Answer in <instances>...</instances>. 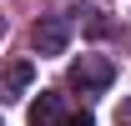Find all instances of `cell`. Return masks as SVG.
<instances>
[{"instance_id": "7a4b0ae2", "label": "cell", "mask_w": 131, "mask_h": 126, "mask_svg": "<svg viewBox=\"0 0 131 126\" xmlns=\"http://www.w3.org/2000/svg\"><path fill=\"white\" fill-rule=\"evenodd\" d=\"M30 46L40 50V56H61L66 46H71V20L66 15H40L30 30Z\"/></svg>"}, {"instance_id": "5b68a950", "label": "cell", "mask_w": 131, "mask_h": 126, "mask_svg": "<svg viewBox=\"0 0 131 126\" xmlns=\"http://www.w3.org/2000/svg\"><path fill=\"white\" fill-rule=\"evenodd\" d=\"M61 126H96V116H91V111H81V116H66Z\"/></svg>"}, {"instance_id": "277c9868", "label": "cell", "mask_w": 131, "mask_h": 126, "mask_svg": "<svg viewBox=\"0 0 131 126\" xmlns=\"http://www.w3.org/2000/svg\"><path fill=\"white\" fill-rule=\"evenodd\" d=\"M66 121V106H61V96L56 91H40L30 101V126H61Z\"/></svg>"}, {"instance_id": "6da1fadb", "label": "cell", "mask_w": 131, "mask_h": 126, "mask_svg": "<svg viewBox=\"0 0 131 126\" xmlns=\"http://www.w3.org/2000/svg\"><path fill=\"white\" fill-rule=\"evenodd\" d=\"M111 76H116V66L106 61V56H81V61H71V86H76L81 96L106 91V86H111Z\"/></svg>"}, {"instance_id": "8992f818", "label": "cell", "mask_w": 131, "mask_h": 126, "mask_svg": "<svg viewBox=\"0 0 131 126\" xmlns=\"http://www.w3.org/2000/svg\"><path fill=\"white\" fill-rule=\"evenodd\" d=\"M116 126H131V96L121 101V111H116Z\"/></svg>"}, {"instance_id": "3957f363", "label": "cell", "mask_w": 131, "mask_h": 126, "mask_svg": "<svg viewBox=\"0 0 131 126\" xmlns=\"http://www.w3.org/2000/svg\"><path fill=\"white\" fill-rule=\"evenodd\" d=\"M30 81H35V66L30 61L5 66V71H0V106H5V101H20V96L30 91Z\"/></svg>"}, {"instance_id": "52a82bcc", "label": "cell", "mask_w": 131, "mask_h": 126, "mask_svg": "<svg viewBox=\"0 0 131 126\" xmlns=\"http://www.w3.org/2000/svg\"><path fill=\"white\" fill-rule=\"evenodd\" d=\"M0 35H5V20H0Z\"/></svg>"}]
</instances>
